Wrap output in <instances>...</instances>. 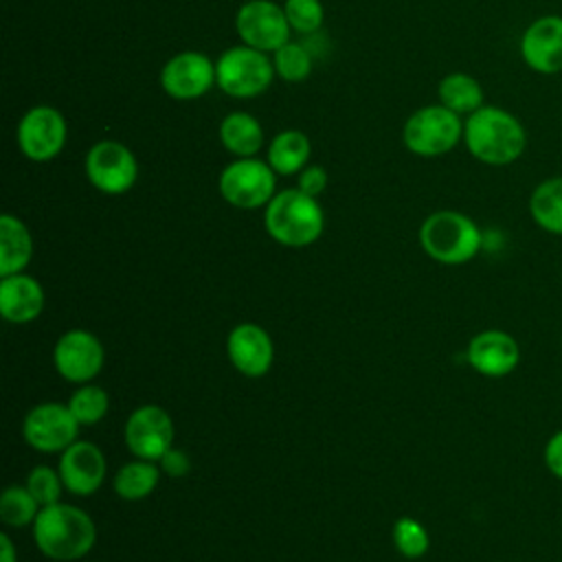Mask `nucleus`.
Here are the masks:
<instances>
[{"mask_svg":"<svg viewBox=\"0 0 562 562\" xmlns=\"http://www.w3.org/2000/svg\"><path fill=\"white\" fill-rule=\"evenodd\" d=\"M53 364L66 382L88 384L105 364L103 342L88 329H68L55 342Z\"/></svg>","mask_w":562,"mask_h":562,"instance_id":"ddd939ff","label":"nucleus"},{"mask_svg":"<svg viewBox=\"0 0 562 562\" xmlns=\"http://www.w3.org/2000/svg\"><path fill=\"white\" fill-rule=\"evenodd\" d=\"M527 209L529 217L540 231L562 235V176L540 180L529 193Z\"/></svg>","mask_w":562,"mask_h":562,"instance_id":"5701e85b","label":"nucleus"},{"mask_svg":"<svg viewBox=\"0 0 562 562\" xmlns=\"http://www.w3.org/2000/svg\"><path fill=\"white\" fill-rule=\"evenodd\" d=\"M57 470L66 492L75 496H90L103 485L108 461L97 443L77 439L59 454Z\"/></svg>","mask_w":562,"mask_h":562,"instance_id":"f3484780","label":"nucleus"},{"mask_svg":"<svg viewBox=\"0 0 562 562\" xmlns=\"http://www.w3.org/2000/svg\"><path fill=\"white\" fill-rule=\"evenodd\" d=\"M542 459H544L547 470H549L555 479L562 481V428L555 430V432L547 439Z\"/></svg>","mask_w":562,"mask_h":562,"instance_id":"72a5a7b5","label":"nucleus"},{"mask_svg":"<svg viewBox=\"0 0 562 562\" xmlns=\"http://www.w3.org/2000/svg\"><path fill=\"white\" fill-rule=\"evenodd\" d=\"M86 178L105 195H123L138 180V160L130 147L119 140H97L83 160Z\"/></svg>","mask_w":562,"mask_h":562,"instance_id":"6e6552de","label":"nucleus"},{"mask_svg":"<svg viewBox=\"0 0 562 562\" xmlns=\"http://www.w3.org/2000/svg\"><path fill=\"white\" fill-rule=\"evenodd\" d=\"M263 226L277 244L305 248L323 235L325 213L318 198H312L296 187L283 189L263 206Z\"/></svg>","mask_w":562,"mask_h":562,"instance_id":"7ed1b4c3","label":"nucleus"},{"mask_svg":"<svg viewBox=\"0 0 562 562\" xmlns=\"http://www.w3.org/2000/svg\"><path fill=\"white\" fill-rule=\"evenodd\" d=\"M79 422L68 408V404L44 402L33 406L22 424L24 441L37 452H64L68 446L77 441Z\"/></svg>","mask_w":562,"mask_h":562,"instance_id":"9b49d317","label":"nucleus"},{"mask_svg":"<svg viewBox=\"0 0 562 562\" xmlns=\"http://www.w3.org/2000/svg\"><path fill=\"white\" fill-rule=\"evenodd\" d=\"M463 145L474 160L490 167H507L525 154L527 130L509 110L485 103L465 116Z\"/></svg>","mask_w":562,"mask_h":562,"instance_id":"f257e3e1","label":"nucleus"},{"mask_svg":"<svg viewBox=\"0 0 562 562\" xmlns=\"http://www.w3.org/2000/svg\"><path fill=\"white\" fill-rule=\"evenodd\" d=\"M40 509V503L33 498L26 485H9L0 496V518L9 527L33 525Z\"/></svg>","mask_w":562,"mask_h":562,"instance_id":"a878e982","label":"nucleus"},{"mask_svg":"<svg viewBox=\"0 0 562 562\" xmlns=\"http://www.w3.org/2000/svg\"><path fill=\"white\" fill-rule=\"evenodd\" d=\"M327 171L321 165H307L305 169H301L296 173V189H301L303 193L318 198L325 189H327Z\"/></svg>","mask_w":562,"mask_h":562,"instance_id":"2f4dec72","label":"nucleus"},{"mask_svg":"<svg viewBox=\"0 0 562 562\" xmlns=\"http://www.w3.org/2000/svg\"><path fill=\"white\" fill-rule=\"evenodd\" d=\"M33 259V235L29 226L4 213L0 217V277L24 272V268Z\"/></svg>","mask_w":562,"mask_h":562,"instance_id":"aec40b11","label":"nucleus"},{"mask_svg":"<svg viewBox=\"0 0 562 562\" xmlns=\"http://www.w3.org/2000/svg\"><path fill=\"white\" fill-rule=\"evenodd\" d=\"M66 404L81 426H92V424H99L108 415L110 397H108L105 389L88 382V384H79V389L70 395V400Z\"/></svg>","mask_w":562,"mask_h":562,"instance_id":"bb28decb","label":"nucleus"},{"mask_svg":"<svg viewBox=\"0 0 562 562\" xmlns=\"http://www.w3.org/2000/svg\"><path fill=\"white\" fill-rule=\"evenodd\" d=\"M402 140L415 156H443L463 143V119L441 103L424 105L406 119Z\"/></svg>","mask_w":562,"mask_h":562,"instance_id":"423d86ee","label":"nucleus"},{"mask_svg":"<svg viewBox=\"0 0 562 562\" xmlns=\"http://www.w3.org/2000/svg\"><path fill=\"white\" fill-rule=\"evenodd\" d=\"M270 57H272L277 77H281L283 81H290V83H299V81L307 79L312 72V66H314L310 50L303 44H296L292 40L288 44H283L281 48H277Z\"/></svg>","mask_w":562,"mask_h":562,"instance_id":"cd10ccee","label":"nucleus"},{"mask_svg":"<svg viewBox=\"0 0 562 562\" xmlns=\"http://www.w3.org/2000/svg\"><path fill=\"white\" fill-rule=\"evenodd\" d=\"M31 527L35 547L57 562L79 560L88 555L97 542V527L90 514L61 501L42 507Z\"/></svg>","mask_w":562,"mask_h":562,"instance_id":"f03ea898","label":"nucleus"},{"mask_svg":"<svg viewBox=\"0 0 562 562\" xmlns=\"http://www.w3.org/2000/svg\"><path fill=\"white\" fill-rule=\"evenodd\" d=\"M46 296L42 283L24 272L0 277V314L7 323L24 325L44 310Z\"/></svg>","mask_w":562,"mask_h":562,"instance_id":"6ab92c4d","label":"nucleus"},{"mask_svg":"<svg viewBox=\"0 0 562 562\" xmlns=\"http://www.w3.org/2000/svg\"><path fill=\"white\" fill-rule=\"evenodd\" d=\"M125 446L136 459L156 461L173 448L176 426L171 415L156 404H143L134 408L125 422Z\"/></svg>","mask_w":562,"mask_h":562,"instance_id":"f8f14e48","label":"nucleus"},{"mask_svg":"<svg viewBox=\"0 0 562 562\" xmlns=\"http://www.w3.org/2000/svg\"><path fill=\"white\" fill-rule=\"evenodd\" d=\"M419 244L432 261L443 266H461L481 252L483 233L470 215L441 209L422 222Z\"/></svg>","mask_w":562,"mask_h":562,"instance_id":"20e7f679","label":"nucleus"},{"mask_svg":"<svg viewBox=\"0 0 562 562\" xmlns=\"http://www.w3.org/2000/svg\"><path fill=\"white\" fill-rule=\"evenodd\" d=\"M220 143L235 158H252L261 151L266 134L261 123L248 112H231L220 123Z\"/></svg>","mask_w":562,"mask_h":562,"instance_id":"412c9836","label":"nucleus"},{"mask_svg":"<svg viewBox=\"0 0 562 562\" xmlns=\"http://www.w3.org/2000/svg\"><path fill=\"white\" fill-rule=\"evenodd\" d=\"M26 490L33 494V498L40 503V507H48L53 503H59L64 487V481L59 476V470H53L48 465H35L24 481Z\"/></svg>","mask_w":562,"mask_h":562,"instance_id":"c756f323","label":"nucleus"},{"mask_svg":"<svg viewBox=\"0 0 562 562\" xmlns=\"http://www.w3.org/2000/svg\"><path fill=\"white\" fill-rule=\"evenodd\" d=\"M437 97L439 103L446 105L448 110L457 112L459 116H470L479 108L485 105V92L483 86L476 77L468 72H448L439 86H437Z\"/></svg>","mask_w":562,"mask_h":562,"instance_id":"b1692460","label":"nucleus"},{"mask_svg":"<svg viewBox=\"0 0 562 562\" xmlns=\"http://www.w3.org/2000/svg\"><path fill=\"white\" fill-rule=\"evenodd\" d=\"M160 86L171 99H200L215 86V61L200 50H182L162 66Z\"/></svg>","mask_w":562,"mask_h":562,"instance_id":"2eb2a0df","label":"nucleus"},{"mask_svg":"<svg viewBox=\"0 0 562 562\" xmlns=\"http://www.w3.org/2000/svg\"><path fill=\"white\" fill-rule=\"evenodd\" d=\"M468 364L483 378H505L520 362L518 340L503 329H483L470 338L465 349Z\"/></svg>","mask_w":562,"mask_h":562,"instance_id":"dca6fc26","label":"nucleus"},{"mask_svg":"<svg viewBox=\"0 0 562 562\" xmlns=\"http://www.w3.org/2000/svg\"><path fill=\"white\" fill-rule=\"evenodd\" d=\"M312 156L310 138L299 130L279 132L266 149V162L274 169L277 176H296L307 167Z\"/></svg>","mask_w":562,"mask_h":562,"instance_id":"4be33fe9","label":"nucleus"},{"mask_svg":"<svg viewBox=\"0 0 562 562\" xmlns=\"http://www.w3.org/2000/svg\"><path fill=\"white\" fill-rule=\"evenodd\" d=\"M272 57L246 44L226 48L215 61V86L233 99L263 94L274 79Z\"/></svg>","mask_w":562,"mask_h":562,"instance_id":"39448f33","label":"nucleus"},{"mask_svg":"<svg viewBox=\"0 0 562 562\" xmlns=\"http://www.w3.org/2000/svg\"><path fill=\"white\" fill-rule=\"evenodd\" d=\"M393 544L400 555H404L408 560H417L428 553L430 536H428V529L419 520H415L411 516H402L393 525Z\"/></svg>","mask_w":562,"mask_h":562,"instance_id":"c85d7f7f","label":"nucleus"},{"mask_svg":"<svg viewBox=\"0 0 562 562\" xmlns=\"http://www.w3.org/2000/svg\"><path fill=\"white\" fill-rule=\"evenodd\" d=\"M0 562H18V553L9 533H0Z\"/></svg>","mask_w":562,"mask_h":562,"instance_id":"f704fd0d","label":"nucleus"},{"mask_svg":"<svg viewBox=\"0 0 562 562\" xmlns=\"http://www.w3.org/2000/svg\"><path fill=\"white\" fill-rule=\"evenodd\" d=\"M283 11L292 31L303 35L316 33L325 20V9L321 0H285Z\"/></svg>","mask_w":562,"mask_h":562,"instance_id":"7c9ffc66","label":"nucleus"},{"mask_svg":"<svg viewBox=\"0 0 562 562\" xmlns=\"http://www.w3.org/2000/svg\"><path fill=\"white\" fill-rule=\"evenodd\" d=\"M68 138L64 114L53 105H33L18 123L15 140L20 151L33 162H48L59 156Z\"/></svg>","mask_w":562,"mask_h":562,"instance_id":"1a4fd4ad","label":"nucleus"},{"mask_svg":"<svg viewBox=\"0 0 562 562\" xmlns=\"http://www.w3.org/2000/svg\"><path fill=\"white\" fill-rule=\"evenodd\" d=\"M522 64L536 75L562 72V15L544 13L531 20L518 40Z\"/></svg>","mask_w":562,"mask_h":562,"instance_id":"4468645a","label":"nucleus"},{"mask_svg":"<svg viewBox=\"0 0 562 562\" xmlns=\"http://www.w3.org/2000/svg\"><path fill=\"white\" fill-rule=\"evenodd\" d=\"M226 353L231 364L246 378H261L270 371L274 360V345L270 334L257 323H239L226 338Z\"/></svg>","mask_w":562,"mask_h":562,"instance_id":"a211bd4d","label":"nucleus"},{"mask_svg":"<svg viewBox=\"0 0 562 562\" xmlns=\"http://www.w3.org/2000/svg\"><path fill=\"white\" fill-rule=\"evenodd\" d=\"M158 465H160V472H165L167 476H173V479H182L191 472V459L184 450L180 448H169L160 459H158Z\"/></svg>","mask_w":562,"mask_h":562,"instance_id":"473e14b6","label":"nucleus"},{"mask_svg":"<svg viewBox=\"0 0 562 562\" xmlns=\"http://www.w3.org/2000/svg\"><path fill=\"white\" fill-rule=\"evenodd\" d=\"M217 189L220 195L235 209H261L277 193V173L266 160H259L257 156L235 158L222 169Z\"/></svg>","mask_w":562,"mask_h":562,"instance_id":"0eeeda50","label":"nucleus"},{"mask_svg":"<svg viewBox=\"0 0 562 562\" xmlns=\"http://www.w3.org/2000/svg\"><path fill=\"white\" fill-rule=\"evenodd\" d=\"M160 481V465L156 461L134 459L119 468L114 476V492L123 501H143L147 498Z\"/></svg>","mask_w":562,"mask_h":562,"instance_id":"393cba45","label":"nucleus"},{"mask_svg":"<svg viewBox=\"0 0 562 562\" xmlns=\"http://www.w3.org/2000/svg\"><path fill=\"white\" fill-rule=\"evenodd\" d=\"M235 31L241 44L272 55L290 42L292 26L281 4L272 0H248L235 15Z\"/></svg>","mask_w":562,"mask_h":562,"instance_id":"9d476101","label":"nucleus"}]
</instances>
